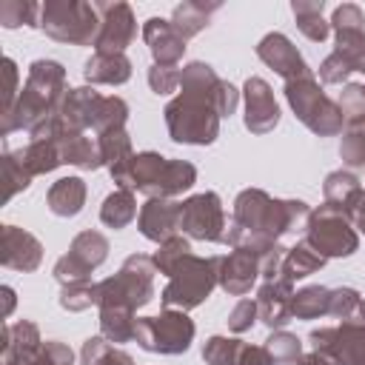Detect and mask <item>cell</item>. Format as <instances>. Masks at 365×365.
I'll return each mask as SVG.
<instances>
[{"instance_id": "cell-31", "label": "cell", "mask_w": 365, "mask_h": 365, "mask_svg": "<svg viewBox=\"0 0 365 365\" xmlns=\"http://www.w3.org/2000/svg\"><path fill=\"white\" fill-rule=\"evenodd\" d=\"M17 154H20L23 165L31 171V177L48 174V171H54V168L63 165V154H60L57 140H31V143H29L26 148H20Z\"/></svg>"}, {"instance_id": "cell-9", "label": "cell", "mask_w": 365, "mask_h": 365, "mask_svg": "<svg viewBox=\"0 0 365 365\" xmlns=\"http://www.w3.org/2000/svg\"><path fill=\"white\" fill-rule=\"evenodd\" d=\"M194 319L185 311L165 308L157 317H137L134 342L151 354H185L194 342Z\"/></svg>"}, {"instance_id": "cell-24", "label": "cell", "mask_w": 365, "mask_h": 365, "mask_svg": "<svg viewBox=\"0 0 365 365\" xmlns=\"http://www.w3.org/2000/svg\"><path fill=\"white\" fill-rule=\"evenodd\" d=\"M322 197H325V205H331V208H336V211H342V214H348L354 220V211H356L359 200L365 197V188L351 171L339 168V171H331L325 177Z\"/></svg>"}, {"instance_id": "cell-14", "label": "cell", "mask_w": 365, "mask_h": 365, "mask_svg": "<svg viewBox=\"0 0 365 365\" xmlns=\"http://www.w3.org/2000/svg\"><path fill=\"white\" fill-rule=\"evenodd\" d=\"M97 17H100V29H97V40H94V51L103 54H125V48L131 46L134 34H137V20L128 3L123 0H97L94 3Z\"/></svg>"}, {"instance_id": "cell-35", "label": "cell", "mask_w": 365, "mask_h": 365, "mask_svg": "<svg viewBox=\"0 0 365 365\" xmlns=\"http://www.w3.org/2000/svg\"><path fill=\"white\" fill-rule=\"evenodd\" d=\"M331 288L325 285H305L294 294V319H319L328 314Z\"/></svg>"}, {"instance_id": "cell-32", "label": "cell", "mask_w": 365, "mask_h": 365, "mask_svg": "<svg viewBox=\"0 0 365 365\" xmlns=\"http://www.w3.org/2000/svg\"><path fill=\"white\" fill-rule=\"evenodd\" d=\"M134 217H137V200H134V191L128 188H114L100 205V222L114 231L125 228Z\"/></svg>"}, {"instance_id": "cell-45", "label": "cell", "mask_w": 365, "mask_h": 365, "mask_svg": "<svg viewBox=\"0 0 365 365\" xmlns=\"http://www.w3.org/2000/svg\"><path fill=\"white\" fill-rule=\"evenodd\" d=\"M0 365H57V359L48 345L40 342L34 348H3Z\"/></svg>"}, {"instance_id": "cell-13", "label": "cell", "mask_w": 365, "mask_h": 365, "mask_svg": "<svg viewBox=\"0 0 365 365\" xmlns=\"http://www.w3.org/2000/svg\"><path fill=\"white\" fill-rule=\"evenodd\" d=\"M308 342L336 365H365V322L348 319L336 328H317L308 334Z\"/></svg>"}, {"instance_id": "cell-25", "label": "cell", "mask_w": 365, "mask_h": 365, "mask_svg": "<svg viewBox=\"0 0 365 365\" xmlns=\"http://www.w3.org/2000/svg\"><path fill=\"white\" fill-rule=\"evenodd\" d=\"M83 77L91 86H123L131 80V60L125 54H103L94 51L86 66H83Z\"/></svg>"}, {"instance_id": "cell-49", "label": "cell", "mask_w": 365, "mask_h": 365, "mask_svg": "<svg viewBox=\"0 0 365 365\" xmlns=\"http://www.w3.org/2000/svg\"><path fill=\"white\" fill-rule=\"evenodd\" d=\"M148 86L154 94H171L180 88V68L177 66H151Z\"/></svg>"}, {"instance_id": "cell-52", "label": "cell", "mask_w": 365, "mask_h": 365, "mask_svg": "<svg viewBox=\"0 0 365 365\" xmlns=\"http://www.w3.org/2000/svg\"><path fill=\"white\" fill-rule=\"evenodd\" d=\"M3 68H6V94H3V108H0V114L9 111V108L14 106V100H17V94H20V88H17V63H14L11 57H6V60H3Z\"/></svg>"}, {"instance_id": "cell-26", "label": "cell", "mask_w": 365, "mask_h": 365, "mask_svg": "<svg viewBox=\"0 0 365 365\" xmlns=\"http://www.w3.org/2000/svg\"><path fill=\"white\" fill-rule=\"evenodd\" d=\"M57 145L63 154V165H77L83 171H94L103 165L100 145H97V140L86 137V131H66L63 128L57 137Z\"/></svg>"}, {"instance_id": "cell-5", "label": "cell", "mask_w": 365, "mask_h": 365, "mask_svg": "<svg viewBox=\"0 0 365 365\" xmlns=\"http://www.w3.org/2000/svg\"><path fill=\"white\" fill-rule=\"evenodd\" d=\"M154 274L157 265L145 254H131L120 265L114 277L97 282V308H120L137 311L154 299Z\"/></svg>"}, {"instance_id": "cell-20", "label": "cell", "mask_w": 365, "mask_h": 365, "mask_svg": "<svg viewBox=\"0 0 365 365\" xmlns=\"http://www.w3.org/2000/svg\"><path fill=\"white\" fill-rule=\"evenodd\" d=\"M0 262L6 268L14 271H37L43 262V245L34 234L17 228V225H3V251H0Z\"/></svg>"}, {"instance_id": "cell-21", "label": "cell", "mask_w": 365, "mask_h": 365, "mask_svg": "<svg viewBox=\"0 0 365 365\" xmlns=\"http://www.w3.org/2000/svg\"><path fill=\"white\" fill-rule=\"evenodd\" d=\"M143 40L154 57V66H177L185 54V40L177 34L171 20L148 17L143 23Z\"/></svg>"}, {"instance_id": "cell-57", "label": "cell", "mask_w": 365, "mask_h": 365, "mask_svg": "<svg viewBox=\"0 0 365 365\" xmlns=\"http://www.w3.org/2000/svg\"><path fill=\"white\" fill-rule=\"evenodd\" d=\"M356 317H359V322H365V299L359 302V308H356Z\"/></svg>"}, {"instance_id": "cell-46", "label": "cell", "mask_w": 365, "mask_h": 365, "mask_svg": "<svg viewBox=\"0 0 365 365\" xmlns=\"http://www.w3.org/2000/svg\"><path fill=\"white\" fill-rule=\"evenodd\" d=\"M359 302H362V297H359L356 288H348V285L331 288V297H328V317H336V319L348 322V319L356 317Z\"/></svg>"}, {"instance_id": "cell-23", "label": "cell", "mask_w": 365, "mask_h": 365, "mask_svg": "<svg viewBox=\"0 0 365 365\" xmlns=\"http://www.w3.org/2000/svg\"><path fill=\"white\" fill-rule=\"evenodd\" d=\"M100 91H94L91 86H80V88H68L57 117L60 125L66 131H86L94 128V114H97V103H100Z\"/></svg>"}, {"instance_id": "cell-41", "label": "cell", "mask_w": 365, "mask_h": 365, "mask_svg": "<svg viewBox=\"0 0 365 365\" xmlns=\"http://www.w3.org/2000/svg\"><path fill=\"white\" fill-rule=\"evenodd\" d=\"M191 254V242L185 240V237H171V240H165V242H160V248L154 251V265H157V274H165V277H171V271L185 259Z\"/></svg>"}, {"instance_id": "cell-10", "label": "cell", "mask_w": 365, "mask_h": 365, "mask_svg": "<svg viewBox=\"0 0 365 365\" xmlns=\"http://www.w3.org/2000/svg\"><path fill=\"white\" fill-rule=\"evenodd\" d=\"M319 257L331 259V257H351L359 248V234L351 222L348 214L331 208V205H319L311 211V220L305 225V240Z\"/></svg>"}, {"instance_id": "cell-22", "label": "cell", "mask_w": 365, "mask_h": 365, "mask_svg": "<svg viewBox=\"0 0 365 365\" xmlns=\"http://www.w3.org/2000/svg\"><path fill=\"white\" fill-rule=\"evenodd\" d=\"M97 145H100L103 165L108 168L117 188H128V174H131V163H134V148H131L128 131L125 128L103 131V134H97Z\"/></svg>"}, {"instance_id": "cell-12", "label": "cell", "mask_w": 365, "mask_h": 365, "mask_svg": "<svg viewBox=\"0 0 365 365\" xmlns=\"http://www.w3.org/2000/svg\"><path fill=\"white\" fill-rule=\"evenodd\" d=\"M108 257V240L100 234V231H80L71 245H68V254H63L57 262H54V279L60 285H68V282H86L91 279L94 268H100Z\"/></svg>"}, {"instance_id": "cell-7", "label": "cell", "mask_w": 365, "mask_h": 365, "mask_svg": "<svg viewBox=\"0 0 365 365\" xmlns=\"http://www.w3.org/2000/svg\"><path fill=\"white\" fill-rule=\"evenodd\" d=\"M285 100L291 106V111L297 114V120L319 134V137H334V134H342V125H345V117H342V108L339 103H334L322 86L317 83V77H299V80H288L285 83Z\"/></svg>"}, {"instance_id": "cell-38", "label": "cell", "mask_w": 365, "mask_h": 365, "mask_svg": "<svg viewBox=\"0 0 365 365\" xmlns=\"http://www.w3.org/2000/svg\"><path fill=\"white\" fill-rule=\"evenodd\" d=\"M245 342L237 336H208L202 345V359L208 365H240Z\"/></svg>"}, {"instance_id": "cell-53", "label": "cell", "mask_w": 365, "mask_h": 365, "mask_svg": "<svg viewBox=\"0 0 365 365\" xmlns=\"http://www.w3.org/2000/svg\"><path fill=\"white\" fill-rule=\"evenodd\" d=\"M240 365H277V359L268 354L265 345H248L242 348V356H240Z\"/></svg>"}, {"instance_id": "cell-47", "label": "cell", "mask_w": 365, "mask_h": 365, "mask_svg": "<svg viewBox=\"0 0 365 365\" xmlns=\"http://www.w3.org/2000/svg\"><path fill=\"white\" fill-rule=\"evenodd\" d=\"M339 108L345 123H359L365 120V86L362 83H345L339 94Z\"/></svg>"}, {"instance_id": "cell-4", "label": "cell", "mask_w": 365, "mask_h": 365, "mask_svg": "<svg viewBox=\"0 0 365 365\" xmlns=\"http://www.w3.org/2000/svg\"><path fill=\"white\" fill-rule=\"evenodd\" d=\"M197 182V168L185 160H168L157 151L134 154L128 191H140L148 200H171Z\"/></svg>"}, {"instance_id": "cell-29", "label": "cell", "mask_w": 365, "mask_h": 365, "mask_svg": "<svg viewBox=\"0 0 365 365\" xmlns=\"http://www.w3.org/2000/svg\"><path fill=\"white\" fill-rule=\"evenodd\" d=\"M322 265H325V257H319L308 242H297L294 248L285 251L277 277H282V279H288V282H297V279H305V277L317 274Z\"/></svg>"}, {"instance_id": "cell-42", "label": "cell", "mask_w": 365, "mask_h": 365, "mask_svg": "<svg viewBox=\"0 0 365 365\" xmlns=\"http://www.w3.org/2000/svg\"><path fill=\"white\" fill-rule=\"evenodd\" d=\"M3 177H6V194H3V200L9 202L14 194H20V191H26L29 185H31V171L23 165V160H20V154L17 151H6L3 154Z\"/></svg>"}, {"instance_id": "cell-43", "label": "cell", "mask_w": 365, "mask_h": 365, "mask_svg": "<svg viewBox=\"0 0 365 365\" xmlns=\"http://www.w3.org/2000/svg\"><path fill=\"white\" fill-rule=\"evenodd\" d=\"M265 348H268V354L277 359V365L282 362V365H294L299 356H302V339L297 336V334H288L285 328L282 331H271V336L265 339Z\"/></svg>"}, {"instance_id": "cell-11", "label": "cell", "mask_w": 365, "mask_h": 365, "mask_svg": "<svg viewBox=\"0 0 365 365\" xmlns=\"http://www.w3.org/2000/svg\"><path fill=\"white\" fill-rule=\"evenodd\" d=\"M225 228V208L217 191H200L180 202V231L188 240L222 242Z\"/></svg>"}, {"instance_id": "cell-48", "label": "cell", "mask_w": 365, "mask_h": 365, "mask_svg": "<svg viewBox=\"0 0 365 365\" xmlns=\"http://www.w3.org/2000/svg\"><path fill=\"white\" fill-rule=\"evenodd\" d=\"M365 14L356 3H342L331 14V29L334 31H365Z\"/></svg>"}, {"instance_id": "cell-27", "label": "cell", "mask_w": 365, "mask_h": 365, "mask_svg": "<svg viewBox=\"0 0 365 365\" xmlns=\"http://www.w3.org/2000/svg\"><path fill=\"white\" fill-rule=\"evenodd\" d=\"M86 182L80 177H60L57 182H51L46 202L51 208V214L57 217H77L86 205Z\"/></svg>"}, {"instance_id": "cell-28", "label": "cell", "mask_w": 365, "mask_h": 365, "mask_svg": "<svg viewBox=\"0 0 365 365\" xmlns=\"http://www.w3.org/2000/svg\"><path fill=\"white\" fill-rule=\"evenodd\" d=\"M222 3L220 0H211V3H202V0H185L180 6H174V14H171V26L177 29V34L182 40L200 34L208 23H211V14L220 9Z\"/></svg>"}, {"instance_id": "cell-34", "label": "cell", "mask_w": 365, "mask_h": 365, "mask_svg": "<svg viewBox=\"0 0 365 365\" xmlns=\"http://www.w3.org/2000/svg\"><path fill=\"white\" fill-rule=\"evenodd\" d=\"M80 365H134V359L106 336H88L80 348Z\"/></svg>"}, {"instance_id": "cell-6", "label": "cell", "mask_w": 365, "mask_h": 365, "mask_svg": "<svg viewBox=\"0 0 365 365\" xmlns=\"http://www.w3.org/2000/svg\"><path fill=\"white\" fill-rule=\"evenodd\" d=\"M217 274H220V257H197L188 254L168 277V285L160 294L163 308H177V311H191L202 305L211 291L217 288Z\"/></svg>"}, {"instance_id": "cell-8", "label": "cell", "mask_w": 365, "mask_h": 365, "mask_svg": "<svg viewBox=\"0 0 365 365\" xmlns=\"http://www.w3.org/2000/svg\"><path fill=\"white\" fill-rule=\"evenodd\" d=\"M40 29L68 46H94L100 17L94 3L83 0H46L40 6Z\"/></svg>"}, {"instance_id": "cell-37", "label": "cell", "mask_w": 365, "mask_h": 365, "mask_svg": "<svg viewBox=\"0 0 365 365\" xmlns=\"http://www.w3.org/2000/svg\"><path fill=\"white\" fill-rule=\"evenodd\" d=\"M334 51L345 60L351 74H365V31H334Z\"/></svg>"}, {"instance_id": "cell-44", "label": "cell", "mask_w": 365, "mask_h": 365, "mask_svg": "<svg viewBox=\"0 0 365 365\" xmlns=\"http://www.w3.org/2000/svg\"><path fill=\"white\" fill-rule=\"evenodd\" d=\"M60 305L66 311H86L91 305H97V282L86 279V282H68L60 288Z\"/></svg>"}, {"instance_id": "cell-33", "label": "cell", "mask_w": 365, "mask_h": 365, "mask_svg": "<svg viewBox=\"0 0 365 365\" xmlns=\"http://www.w3.org/2000/svg\"><path fill=\"white\" fill-rule=\"evenodd\" d=\"M137 331V317L131 311L120 308H100V336H106L111 345L131 342Z\"/></svg>"}, {"instance_id": "cell-1", "label": "cell", "mask_w": 365, "mask_h": 365, "mask_svg": "<svg viewBox=\"0 0 365 365\" xmlns=\"http://www.w3.org/2000/svg\"><path fill=\"white\" fill-rule=\"evenodd\" d=\"M237 106L240 91L220 80L208 63L191 60L180 68V94L163 108L168 137L174 143L211 145L220 137V120L231 117Z\"/></svg>"}, {"instance_id": "cell-40", "label": "cell", "mask_w": 365, "mask_h": 365, "mask_svg": "<svg viewBox=\"0 0 365 365\" xmlns=\"http://www.w3.org/2000/svg\"><path fill=\"white\" fill-rule=\"evenodd\" d=\"M0 23H3V29L40 26V6L31 0H3L0 3Z\"/></svg>"}, {"instance_id": "cell-50", "label": "cell", "mask_w": 365, "mask_h": 365, "mask_svg": "<svg viewBox=\"0 0 365 365\" xmlns=\"http://www.w3.org/2000/svg\"><path fill=\"white\" fill-rule=\"evenodd\" d=\"M257 319H259V314H257V299H240V302L231 308V314H228V328H231L234 334H245Z\"/></svg>"}, {"instance_id": "cell-56", "label": "cell", "mask_w": 365, "mask_h": 365, "mask_svg": "<svg viewBox=\"0 0 365 365\" xmlns=\"http://www.w3.org/2000/svg\"><path fill=\"white\" fill-rule=\"evenodd\" d=\"M0 291H3V299H6V308H3V317H9V314L14 311V288H11V285H3Z\"/></svg>"}, {"instance_id": "cell-2", "label": "cell", "mask_w": 365, "mask_h": 365, "mask_svg": "<svg viewBox=\"0 0 365 365\" xmlns=\"http://www.w3.org/2000/svg\"><path fill=\"white\" fill-rule=\"evenodd\" d=\"M311 208L302 200H277L262 188H245L237 194L231 222L222 242L231 248H251L259 257L279 245L285 234H305Z\"/></svg>"}, {"instance_id": "cell-54", "label": "cell", "mask_w": 365, "mask_h": 365, "mask_svg": "<svg viewBox=\"0 0 365 365\" xmlns=\"http://www.w3.org/2000/svg\"><path fill=\"white\" fill-rule=\"evenodd\" d=\"M294 365H336L331 356H325V354H319V351H311V354H302Z\"/></svg>"}, {"instance_id": "cell-30", "label": "cell", "mask_w": 365, "mask_h": 365, "mask_svg": "<svg viewBox=\"0 0 365 365\" xmlns=\"http://www.w3.org/2000/svg\"><path fill=\"white\" fill-rule=\"evenodd\" d=\"M322 9H325V0H294L291 3L297 29L314 43H322L331 34V23L322 17Z\"/></svg>"}, {"instance_id": "cell-51", "label": "cell", "mask_w": 365, "mask_h": 365, "mask_svg": "<svg viewBox=\"0 0 365 365\" xmlns=\"http://www.w3.org/2000/svg\"><path fill=\"white\" fill-rule=\"evenodd\" d=\"M348 77H351V68L345 66V60H342L336 51H331V54L319 63V80H322V83L339 86V83H345Z\"/></svg>"}, {"instance_id": "cell-15", "label": "cell", "mask_w": 365, "mask_h": 365, "mask_svg": "<svg viewBox=\"0 0 365 365\" xmlns=\"http://www.w3.org/2000/svg\"><path fill=\"white\" fill-rule=\"evenodd\" d=\"M259 277H262V257L257 251H251V248H231L225 257H220L217 285L228 297L248 294Z\"/></svg>"}, {"instance_id": "cell-36", "label": "cell", "mask_w": 365, "mask_h": 365, "mask_svg": "<svg viewBox=\"0 0 365 365\" xmlns=\"http://www.w3.org/2000/svg\"><path fill=\"white\" fill-rule=\"evenodd\" d=\"M128 120V103L117 94H103L97 103V114H94V131H111V128H125Z\"/></svg>"}, {"instance_id": "cell-55", "label": "cell", "mask_w": 365, "mask_h": 365, "mask_svg": "<svg viewBox=\"0 0 365 365\" xmlns=\"http://www.w3.org/2000/svg\"><path fill=\"white\" fill-rule=\"evenodd\" d=\"M354 228H356L359 234H365V197L359 200V205H356V211H354Z\"/></svg>"}, {"instance_id": "cell-39", "label": "cell", "mask_w": 365, "mask_h": 365, "mask_svg": "<svg viewBox=\"0 0 365 365\" xmlns=\"http://www.w3.org/2000/svg\"><path fill=\"white\" fill-rule=\"evenodd\" d=\"M339 157L348 168H365V120L348 123L339 140Z\"/></svg>"}, {"instance_id": "cell-3", "label": "cell", "mask_w": 365, "mask_h": 365, "mask_svg": "<svg viewBox=\"0 0 365 365\" xmlns=\"http://www.w3.org/2000/svg\"><path fill=\"white\" fill-rule=\"evenodd\" d=\"M68 94L66 68L57 60H34L29 66L26 83L20 86V94L9 111L0 114V134L9 137L11 131H31L43 120L54 117Z\"/></svg>"}, {"instance_id": "cell-16", "label": "cell", "mask_w": 365, "mask_h": 365, "mask_svg": "<svg viewBox=\"0 0 365 365\" xmlns=\"http://www.w3.org/2000/svg\"><path fill=\"white\" fill-rule=\"evenodd\" d=\"M257 57H259L268 68H274L285 83L314 74V71L308 68V63L302 60V54L297 51V46H294L282 31L265 34V37L257 43Z\"/></svg>"}, {"instance_id": "cell-18", "label": "cell", "mask_w": 365, "mask_h": 365, "mask_svg": "<svg viewBox=\"0 0 365 365\" xmlns=\"http://www.w3.org/2000/svg\"><path fill=\"white\" fill-rule=\"evenodd\" d=\"M257 314L271 331H282L294 319V282L277 277L257 288Z\"/></svg>"}, {"instance_id": "cell-17", "label": "cell", "mask_w": 365, "mask_h": 365, "mask_svg": "<svg viewBox=\"0 0 365 365\" xmlns=\"http://www.w3.org/2000/svg\"><path fill=\"white\" fill-rule=\"evenodd\" d=\"M245 100V128L251 134H268L279 123V106L274 100L271 86L262 77H248L242 86Z\"/></svg>"}, {"instance_id": "cell-19", "label": "cell", "mask_w": 365, "mask_h": 365, "mask_svg": "<svg viewBox=\"0 0 365 365\" xmlns=\"http://www.w3.org/2000/svg\"><path fill=\"white\" fill-rule=\"evenodd\" d=\"M137 228L151 242H165L180 234V202L174 200H145L137 214Z\"/></svg>"}]
</instances>
